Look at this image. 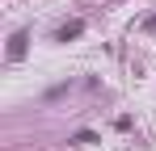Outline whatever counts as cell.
Masks as SVG:
<instances>
[{"instance_id": "cell-2", "label": "cell", "mask_w": 156, "mask_h": 151, "mask_svg": "<svg viewBox=\"0 0 156 151\" xmlns=\"http://www.w3.org/2000/svg\"><path fill=\"white\" fill-rule=\"evenodd\" d=\"M84 34V21H68L63 29H55V42H72V38H80Z\"/></svg>"}, {"instance_id": "cell-3", "label": "cell", "mask_w": 156, "mask_h": 151, "mask_svg": "<svg viewBox=\"0 0 156 151\" xmlns=\"http://www.w3.org/2000/svg\"><path fill=\"white\" fill-rule=\"evenodd\" d=\"M148 29H152V34H156V17H152V21H148Z\"/></svg>"}, {"instance_id": "cell-1", "label": "cell", "mask_w": 156, "mask_h": 151, "mask_svg": "<svg viewBox=\"0 0 156 151\" xmlns=\"http://www.w3.org/2000/svg\"><path fill=\"white\" fill-rule=\"evenodd\" d=\"M26 42H30V34H26V29H17V34H13V42H9V59H13V63L26 55Z\"/></svg>"}]
</instances>
